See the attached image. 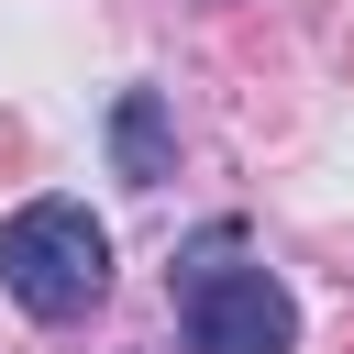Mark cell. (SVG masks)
Instances as JSON below:
<instances>
[{
  "mask_svg": "<svg viewBox=\"0 0 354 354\" xmlns=\"http://www.w3.org/2000/svg\"><path fill=\"white\" fill-rule=\"evenodd\" d=\"M0 288L33 310V321H88L100 288H111V232L77 210V199H22L0 221Z\"/></svg>",
  "mask_w": 354,
  "mask_h": 354,
  "instance_id": "cell-1",
  "label": "cell"
},
{
  "mask_svg": "<svg viewBox=\"0 0 354 354\" xmlns=\"http://www.w3.org/2000/svg\"><path fill=\"white\" fill-rule=\"evenodd\" d=\"M299 299L266 266H199L188 277V354H288Z\"/></svg>",
  "mask_w": 354,
  "mask_h": 354,
  "instance_id": "cell-2",
  "label": "cell"
},
{
  "mask_svg": "<svg viewBox=\"0 0 354 354\" xmlns=\"http://www.w3.org/2000/svg\"><path fill=\"white\" fill-rule=\"evenodd\" d=\"M111 166H122L133 188H166V177H177V144H166V100H155V88H122V100H111Z\"/></svg>",
  "mask_w": 354,
  "mask_h": 354,
  "instance_id": "cell-3",
  "label": "cell"
}]
</instances>
